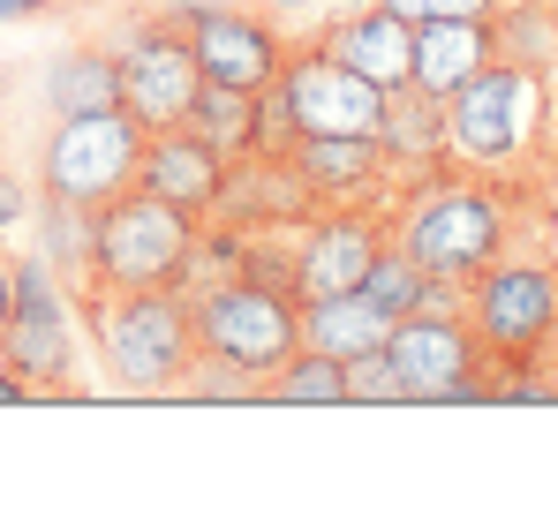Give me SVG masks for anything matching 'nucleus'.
Returning a JSON list of instances; mask_svg holds the SVG:
<instances>
[{
    "mask_svg": "<svg viewBox=\"0 0 558 527\" xmlns=\"http://www.w3.org/2000/svg\"><path fill=\"white\" fill-rule=\"evenodd\" d=\"M98 317V361L121 392L136 400H174L196 369V317L182 286H144V294H92Z\"/></svg>",
    "mask_w": 558,
    "mask_h": 527,
    "instance_id": "f257e3e1",
    "label": "nucleus"
},
{
    "mask_svg": "<svg viewBox=\"0 0 558 527\" xmlns=\"http://www.w3.org/2000/svg\"><path fill=\"white\" fill-rule=\"evenodd\" d=\"M189 249H196V211L167 204V196H151V188H121L113 204H98L92 294L189 286Z\"/></svg>",
    "mask_w": 558,
    "mask_h": 527,
    "instance_id": "f03ea898",
    "label": "nucleus"
},
{
    "mask_svg": "<svg viewBox=\"0 0 558 527\" xmlns=\"http://www.w3.org/2000/svg\"><path fill=\"white\" fill-rule=\"evenodd\" d=\"M189 317H196V354L242 369V377H272L279 361L302 354V302L257 286V279H211V286H189Z\"/></svg>",
    "mask_w": 558,
    "mask_h": 527,
    "instance_id": "7ed1b4c3",
    "label": "nucleus"
},
{
    "mask_svg": "<svg viewBox=\"0 0 558 527\" xmlns=\"http://www.w3.org/2000/svg\"><path fill=\"white\" fill-rule=\"evenodd\" d=\"M400 249L423 264L430 279H475L506 257V211L475 188V181H430L423 196H408L400 211Z\"/></svg>",
    "mask_w": 558,
    "mask_h": 527,
    "instance_id": "20e7f679",
    "label": "nucleus"
},
{
    "mask_svg": "<svg viewBox=\"0 0 558 527\" xmlns=\"http://www.w3.org/2000/svg\"><path fill=\"white\" fill-rule=\"evenodd\" d=\"M144 167V121L129 106H106V113H76L53 128V144L38 151V196H61V204H113L121 188H136Z\"/></svg>",
    "mask_w": 558,
    "mask_h": 527,
    "instance_id": "39448f33",
    "label": "nucleus"
},
{
    "mask_svg": "<svg viewBox=\"0 0 558 527\" xmlns=\"http://www.w3.org/2000/svg\"><path fill=\"white\" fill-rule=\"evenodd\" d=\"M468 324L498 369H536L558 332V271L498 257L490 271L468 279Z\"/></svg>",
    "mask_w": 558,
    "mask_h": 527,
    "instance_id": "423d86ee",
    "label": "nucleus"
},
{
    "mask_svg": "<svg viewBox=\"0 0 558 527\" xmlns=\"http://www.w3.org/2000/svg\"><path fill=\"white\" fill-rule=\"evenodd\" d=\"M544 121V84L529 61H490L483 76H468L453 98H446V151L468 159V167H506L529 151Z\"/></svg>",
    "mask_w": 558,
    "mask_h": 527,
    "instance_id": "0eeeda50",
    "label": "nucleus"
},
{
    "mask_svg": "<svg viewBox=\"0 0 558 527\" xmlns=\"http://www.w3.org/2000/svg\"><path fill=\"white\" fill-rule=\"evenodd\" d=\"M392 361H400V384H408V407H483L490 400V354L475 340V324L461 317H400L392 324Z\"/></svg>",
    "mask_w": 558,
    "mask_h": 527,
    "instance_id": "6e6552de",
    "label": "nucleus"
},
{
    "mask_svg": "<svg viewBox=\"0 0 558 527\" xmlns=\"http://www.w3.org/2000/svg\"><path fill=\"white\" fill-rule=\"evenodd\" d=\"M0 361L31 392H69L76 384V324H69L61 271L46 257H15V309H8V332H0Z\"/></svg>",
    "mask_w": 558,
    "mask_h": 527,
    "instance_id": "1a4fd4ad",
    "label": "nucleus"
},
{
    "mask_svg": "<svg viewBox=\"0 0 558 527\" xmlns=\"http://www.w3.org/2000/svg\"><path fill=\"white\" fill-rule=\"evenodd\" d=\"M174 23H182V38H189V53H196V69H204V84L265 90V84H279V69H287V53H294V46L272 30V15L234 8V0L174 8Z\"/></svg>",
    "mask_w": 558,
    "mask_h": 527,
    "instance_id": "9d476101",
    "label": "nucleus"
},
{
    "mask_svg": "<svg viewBox=\"0 0 558 527\" xmlns=\"http://www.w3.org/2000/svg\"><path fill=\"white\" fill-rule=\"evenodd\" d=\"M113 53H121V106L144 121V136L182 128V121H189V98H196V84H204V69H196V53H189L182 23H174V15L136 23Z\"/></svg>",
    "mask_w": 558,
    "mask_h": 527,
    "instance_id": "9b49d317",
    "label": "nucleus"
},
{
    "mask_svg": "<svg viewBox=\"0 0 558 527\" xmlns=\"http://www.w3.org/2000/svg\"><path fill=\"white\" fill-rule=\"evenodd\" d=\"M279 84L294 106V136H377V121H385V90L355 76L348 61H332L325 46L287 53Z\"/></svg>",
    "mask_w": 558,
    "mask_h": 527,
    "instance_id": "f8f14e48",
    "label": "nucleus"
},
{
    "mask_svg": "<svg viewBox=\"0 0 558 527\" xmlns=\"http://www.w3.org/2000/svg\"><path fill=\"white\" fill-rule=\"evenodd\" d=\"M385 249V226H377L363 204H317V219L294 226V302H317V294H355L363 271Z\"/></svg>",
    "mask_w": 558,
    "mask_h": 527,
    "instance_id": "ddd939ff",
    "label": "nucleus"
},
{
    "mask_svg": "<svg viewBox=\"0 0 558 527\" xmlns=\"http://www.w3.org/2000/svg\"><path fill=\"white\" fill-rule=\"evenodd\" d=\"M287 167L302 174L310 204H371L392 181V159H385L377 136H294Z\"/></svg>",
    "mask_w": 558,
    "mask_h": 527,
    "instance_id": "4468645a",
    "label": "nucleus"
},
{
    "mask_svg": "<svg viewBox=\"0 0 558 527\" xmlns=\"http://www.w3.org/2000/svg\"><path fill=\"white\" fill-rule=\"evenodd\" d=\"M219 181H227V159L204 144V136H189V128H159V136H144V167H136V188H151V196H167V204H182V211H219Z\"/></svg>",
    "mask_w": 558,
    "mask_h": 527,
    "instance_id": "2eb2a0df",
    "label": "nucleus"
},
{
    "mask_svg": "<svg viewBox=\"0 0 558 527\" xmlns=\"http://www.w3.org/2000/svg\"><path fill=\"white\" fill-rule=\"evenodd\" d=\"M498 61V30L490 15H446V23H415V69L408 84L430 98H453L468 76H483Z\"/></svg>",
    "mask_w": 558,
    "mask_h": 527,
    "instance_id": "dca6fc26",
    "label": "nucleus"
},
{
    "mask_svg": "<svg viewBox=\"0 0 558 527\" xmlns=\"http://www.w3.org/2000/svg\"><path fill=\"white\" fill-rule=\"evenodd\" d=\"M302 211H317L310 204V188L302 174L287 167V151H242V159H227V181H219V219H234V226H279V219H302Z\"/></svg>",
    "mask_w": 558,
    "mask_h": 527,
    "instance_id": "f3484780",
    "label": "nucleus"
},
{
    "mask_svg": "<svg viewBox=\"0 0 558 527\" xmlns=\"http://www.w3.org/2000/svg\"><path fill=\"white\" fill-rule=\"evenodd\" d=\"M325 53L332 61H348L355 76H371L377 90L408 84V69H415V23H400L392 8H363V15H340L332 30H325Z\"/></svg>",
    "mask_w": 558,
    "mask_h": 527,
    "instance_id": "a211bd4d",
    "label": "nucleus"
},
{
    "mask_svg": "<svg viewBox=\"0 0 558 527\" xmlns=\"http://www.w3.org/2000/svg\"><path fill=\"white\" fill-rule=\"evenodd\" d=\"M377 144H385L392 167H438V159H453L446 151V98H430V90H415V84H392L385 90Z\"/></svg>",
    "mask_w": 558,
    "mask_h": 527,
    "instance_id": "6ab92c4d",
    "label": "nucleus"
},
{
    "mask_svg": "<svg viewBox=\"0 0 558 527\" xmlns=\"http://www.w3.org/2000/svg\"><path fill=\"white\" fill-rule=\"evenodd\" d=\"M392 340V317L377 309L371 294L355 286V294H317V302H302V347H317V354H371Z\"/></svg>",
    "mask_w": 558,
    "mask_h": 527,
    "instance_id": "aec40b11",
    "label": "nucleus"
},
{
    "mask_svg": "<svg viewBox=\"0 0 558 527\" xmlns=\"http://www.w3.org/2000/svg\"><path fill=\"white\" fill-rule=\"evenodd\" d=\"M46 98H53L61 121L121 106V53H106V46H69V53L46 69Z\"/></svg>",
    "mask_w": 558,
    "mask_h": 527,
    "instance_id": "412c9836",
    "label": "nucleus"
},
{
    "mask_svg": "<svg viewBox=\"0 0 558 527\" xmlns=\"http://www.w3.org/2000/svg\"><path fill=\"white\" fill-rule=\"evenodd\" d=\"M189 136H204L219 159H242L257 151V90H234V84H196L189 98Z\"/></svg>",
    "mask_w": 558,
    "mask_h": 527,
    "instance_id": "4be33fe9",
    "label": "nucleus"
},
{
    "mask_svg": "<svg viewBox=\"0 0 558 527\" xmlns=\"http://www.w3.org/2000/svg\"><path fill=\"white\" fill-rule=\"evenodd\" d=\"M257 400H265V407H348V361L302 347L294 361H279L272 377H265Z\"/></svg>",
    "mask_w": 558,
    "mask_h": 527,
    "instance_id": "5701e85b",
    "label": "nucleus"
},
{
    "mask_svg": "<svg viewBox=\"0 0 558 527\" xmlns=\"http://www.w3.org/2000/svg\"><path fill=\"white\" fill-rule=\"evenodd\" d=\"M92 234H98V211L61 204V196H38V257L53 264V271H69L84 294H92Z\"/></svg>",
    "mask_w": 558,
    "mask_h": 527,
    "instance_id": "b1692460",
    "label": "nucleus"
},
{
    "mask_svg": "<svg viewBox=\"0 0 558 527\" xmlns=\"http://www.w3.org/2000/svg\"><path fill=\"white\" fill-rule=\"evenodd\" d=\"M363 294H371L377 309L400 324V317H415V309H423V294H430V271L408 257L400 242H385V249H377V264L363 271Z\"/></svg>",
    "mask_w": 558,
    "mask_h": 527,
    "instance_id": "393cba45",
    "label": "nucleus"
},
{
    "mask_svg": "<svg viewBox=\"0 0 558 527\" xmlns=\"http://www.w3.org/2000/svg\"><path fill=\"white\" fill-rule=\"evenodd\" d=\"M348 407H408V384H400L392 347L348 354Z\"/></svg>",
    "mask_w": 558,
    "mask_h": 527,
    "instance_id": "a878e982",
    "label": "nucleus"
},
{
    "mask_svg": "<svg viewBox=\"0 0 558 527\" xmlns=\"http://www.w3.org/2000/svg\"><path fill=\"white\" fill-rule=\"evenodd\" d=\"M279 226H242V271L234 279H257V286H279L294 294V242H272Z\"/></svg>",
    "mask_w": 558,
    "mask_h": 527,
    "instance_id": "bb28decb",
    "label": "nucleus"
},
{
    "mask_svg": "<svg viewBox=\"0 0 558 527\" xmlns=\"http://www.w3.org/2000/svg\"><path fill=\"white\" fill-rule=\"evenodd\" d=\"M400 23H446V15H498V0H377Z\"/></svg>",
    "mask_w": 558,
    "mask_h": 527,
    "instance_id": "cd10ccee",
    "label": "nucleus"
},
{
    "mask_svg": "<svg viewBox=\"0 0 558 527\" xmlns=\"http://www.w3.org/2000/svg\"><path fill=\"white\" fill-rule=\"evenodd\" d=\"M23 219H31V188L0 167V234H8V226H23Z\"/></svg>",
    "mask_w": 558,
    "mask_h": 527,
    "instance_id": "c85d7f7f",
    "label": "nucleus"
},
{
    "mask_svg": "<svg viewBox=\"0 0 558 527\" xmlns=\"http://www.w3.org/2000/svg\"><path fill=\"white\" fill-rule=\"evenodd\" d=\"M23 400H38V392H31V384H23V377L0 361V407H23Z\"/></svg>",
    "mask_w": 558,
    "mask_h": 527,
    "instance_id": "c756f323",
    "label": "nucleus"
},
{
    "mask_svg": "<svg viewBox=\"0 0 558 527\" xmlns=\"http://www.w3.org/2000/svg\"><path fill=\"white\" fill-rule=\"evenodd\" d=\"M8 309H15V257H0V332H8Z\"/></svg>",
    "mask_w": 558,
    "mask_h": 527,
    "instance_id": "7c9ffc66",
    "label": "nucleus"
},
{
    "mask_svg": "<svg viewBox=\"0 0 558 527\" xmlns=\"http://www.w3.org/2000/svg\"><path fill=\"white\" fill-rule=\"evenodd\" d=\"M38 8H46V0H0V23H8V15H38Z\"/></svg>",
    "mask_w": 558,
    "mask_h": 527,
    "instance_id": "2f4dec72",
    "label": "nucleus"
},
{
    "mask_svg": "<svg viewBox=\"0 0 558 527\" xmlns=\"http://www.w3.org/2000/svg\"><path fill=\"white\" fill-rule=\"evenodd\" d=\"M279 8H302V0H279Z\"/></svg>",
    "mask_w": 558,
    "mask_h": 527,
    "instance_id": "473e14b6",
    "label": "nucleus"
}]
</instances>
